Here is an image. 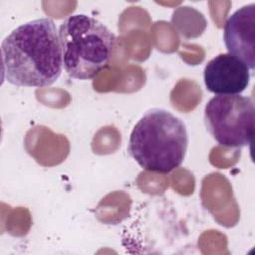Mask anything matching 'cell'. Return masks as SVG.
<instances>
[{
	"label": "cell",
	"mask_w": 255,
	"mask_h": 255,
	"mask_svg": "<svg viewBox=\"0 0 255 255\" xmlns=\"http://www.w3.org/2000/svg\"><path fill=\"white\" fill-rule=\"evenodd\" d=\"M63 67L67 74L86 81L98 76L110 63L115 34L99 20L86 14H74L59 27Z\"/></svg>",
	"instance_id": "3"
},
{
	"label": "cell",
	"mask_w": 255,
	"mask_h": 255,
	"mask_svg": "<svg viewBox=\"0 0 255 255\" xmlns=\"http://www.w3.org/2000/svg\"><path fill=\"white\" fill-rule=\"evenodd\" d=\"M223 40L228 53L255 68V4L244 5L226 20Z\"/></svg>",
	"instance_id": "6"
},
{
	"label": "cell",
	"mask_w": 255,
	"mask_h": 255,
	"mask_svg": "<svg viewBox=\"0 0 255 255\" xmlns=\"http://www.w3.org/2000/svg\"><path fill=\"white\" fill-rule=\"evenodd\" d=\"M250 71L238 57L222 53L205 65L204 84L209 92L216 95H239L249 86Z\"/></svg>",
	"instance_id": "5"
},
{
	"label": "cell",
	"mask_w": 255,
	"mask_h": 255,
	"mask_svg": "<svg viewBox=\"0 0 255 255\" xmlns=\"http://www.w3.org/2000/svg\"><path fill=\"white\" fill-rule=\"evenodd\" d=\"M2 71L6 82L17 87L53 85L63 69L59 31L50 18L26 22L1 44Z\"/></svg>",
	"instance_id": "1"
},
{
	"label": "cell",
	"mask_w": 255,
	"mask_h": 255,
	"mask_svg": "<svg viewBox=\"0 0 255 255\" xmlns=\"http://www.w3.org/2000/svg\"><path fill=\"white\" fill-rule=\"evenodd\" d=\"M187 146L185 124L165 109L152 108L132 128L128 151L143 169L166 174L181 165Z\"/></svg>",
	"instance_id": "2"
},
{
	"label": "cell",
	"mask_w": 255,
	"mask_h": 255,
	"mask_svg": "<svg viewBox=\"0 0 255 255\" xmlns=\"http://www.w3.org/2000/svg\"><path fill=\"white\" fill-rule=\"evenodd\" d=\"M204 124L220 145H249L254 135V102L241 95H217L205 105Z\"/></svg>",
	"instance_id": "4"
}]
</instances>
